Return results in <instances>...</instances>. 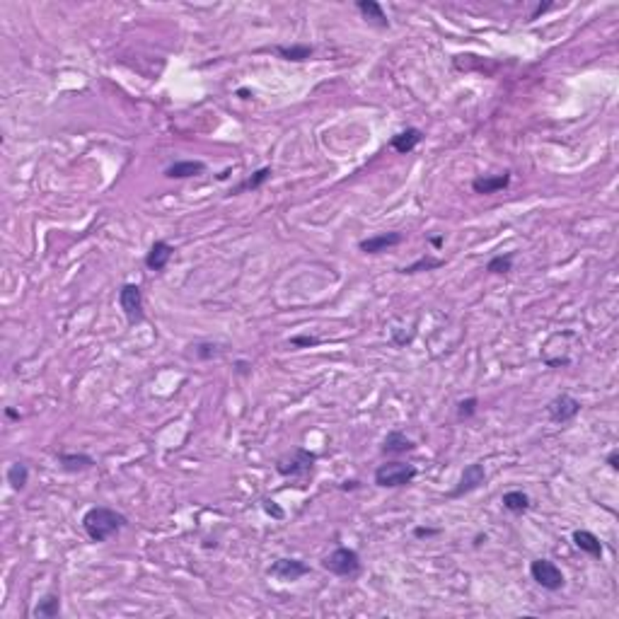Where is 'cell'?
<instances>
[{
  "mask_svg": "<svg viewBox=\"0 0 619 619\" xmlns=\"http://www.w3.org/2000/svg\"><path fill=\"white\" fill-rule=\"evenodd\" d=\"M128 525V518L123 513H119L114 508H107V505H95L90 508L85 515H82V530L92 542H107L114 535L121 533Z\"/></svg>",
  "mask_w": 619,
  "mask_h": 619,
  "instance_id": "1",
  "label": "cell"
},
{
  "mask_svg": "<svg viewBox=\"0 0 619 619\" xmlns=\"http://www.w3.org/2000/svg\"><path fill=\"white\" fill-rule=\"evenodd\" d=\"M583 349V342L576 332L571 329H564V332H556L542 344L540 358L544 360L549 368H566L576 360V353Z\"/></svg>",
  "mask_w": 619,
  "mask_h": 619,
  "instance_id": "2",
  "label": "cell"
},
{
  "mask_svg": "<svg viewBox=\"0 0 619 619\" xmlns=\"http://www.w3.org/2000/svg\"><path fill=\"white\" fill-rule=\"evenodd\" d=\"M322 569L339 576V579H356V576L360 574V569H363V564H360V556L356 549L337 547V549L329 551L322 559Z\"/></svg>",
  "mask_w": 619,
  "mask_h": 619,
  "instance_id": "3",
  "label": "cell"
},
{
  "mask_svg": "<svg viewBox=\"0 0 619 619\" xmlns=\"http://www.w3.org/2000/svg\"><path fill=\"white\" fill-rule=\"evenodd\" d=\"M416 479V467L409 462H385L375 469V484L380 489H399L409 487Z\"/></svg>",
  "mask_w": 619,
  "mask_h": 619,
  "instance_id": "4",
  "label": "cell"
},
{
  "mask_svg": "<svg viewBox=\"0 0 619 619\" xmlns=\"http://www.w3.org/2000/svg\"><path fill=\"white\" fill-rule=\"evenodd\" d=\"M314 462H317V455L314 452L305 450V448H296L288 455L278 457L276 462V472L281 477H291V479H305L310 472H312Z\"/></svg>",
  "mask_w": 619,
  "mask_h": 619,
  "instance_id": "5",
  "label": "cell"
},
{
  "mask_svg": "<svg viewBox=\"0 0 619 619\" xmlns=\"http://www.w3.org/2000/svg\"><path fill=\"white\" fill-rule=\"evenodd\" d=\"M530 576H533V581L537 583L540 588H544V590H549V593L561 590L566 583L561 569L549 559H535L533 564H530Z\"/></svg>",
  "mask_w": 619,
  "mask_h": 619,
  "instance_id": "6",
  "label": "cell"
},
{
  "mask_svg": "<svg viewBox=\"0 0 619 619\" xmlns=\"http://www.w3.org/2000/svg\"><path fill=\"white\" fill-rule=\"evenodd\" d=\"M119 307L126 314L128 324H141L143 322V293L136 283H126L119 291Z\"/></svg>",
  "mask_w": 619,
  "mask_h": 619,
  "instance_id": "7",
  "label": "cell"
},
{
  "mask_svg": "<svg viewBox=\"0 0 619 619\" xmlns=\"http://www.w3.org/2000/svg\"><path fill=\"white\" fill-rule=\"evenodd\" d=\"M581 414V402L571 395H559L547 404V416H549L554 424H569L576 416Z\"/></svg>",
  "mask_w": 619,
  "mask_h": 619,
  "instance_id": "8",
  "label": "cell"
},
{
  "mask_svg": "<svg viewBox=\"0 0 619 619\" xmlns=\"http://www.w3.org/2000/svg\"><path fill=\"white\" fill-rule=\"evenodd\" d=\"M487 482V469H484L482 462H472L464 467L460 482H457V487L452 489V491H448V498H460L464 496V494H472L477 491L482 484Z\"/></svg>",
  "mask_w": 619,
  "mask_h": 619,
  "instance_id": "9",
  "label": "cell"
},
{
  "mask_svg": "<svg viewBox=\"0 0 619 619\" xmlns=\"http://www.w3.org/2000/svg\"><path fill=\"white\" fill-rule=\"evenodd\" d=\"M307 574H310V566L300 559H276L269 566V576H273V579H278L283 583L300 581L303 576H307Z\"/></svg>",
  "mask_w": 619,
  "mask_h": 619,
  "instance_id": "10",
  "label": "cell"
},
{
  "mask_svg": "<svg viewBox=\"0 0 619 619\" xmlns=\"http://www.w3.org/2000/svg\"><path fill=\"white\" fill-rule=\"evenodd\" d=\"M402 240H404L402 232H380V235H373L368 240H360L358 247L365 254H380V252L390 250V247H397Z\"/></svg>",
  "mask_w": 619,
  "mask_h": 619,
  "instance_id": "11",
  "label": "cell"
},
{
  "mask_svg": "<svg viewBox=\"0 0 619 619\" xmlns=\"http://www.w3.org/2000/svg\"><path fill=\"white\" fill-rule=\"evenodd\" d=\"M61 469L68 474H77V472H87V469L95 467V457L87 455V452H59L56 455Z\"/></svg>",
  "mask_w": 619,
  "mask_h": 619,
  "instance_id": "12",
  "label": "cell"
},
{
  "mask_svg": "<svg viewBox=\"0 0 619 619\" xmlns=\"http://www.w3.org/2000/svg\"><path fill=\"white\" fill-rule=\"evenodd\" d=\"M206 172V162L201 160H177V162L167 165L165 169V177L167 179H189V177H199V174Z\"/></svg>",
  "mask_w": 619,
  "mask_h": 619,
  "instance_id": "13",
  "label": "cell"
},
{
  "mask_svg": "<svg viewBox=\"0 0 619 619\" xmlns=\"http://www.w3.org/2000/svg\"><path fill=\"white\" fill-rule=\"evenodd\" d=\"M172 254H174V247L169 245V242H165V240L153 242L151 252H148V254H146V266H148V269H151V271H162L165 266L169 264Z\"/></svg>",
  "mask_w": 619,
  "mask_h": 619,
  "instance_id": "14",
  "label": "cell"
},
{
  "mask_svg": "<svg viewBox=\"0 0 619 619\" xmlns=\"http://www.w3.org/2000/svg\"><path fill=\"white\" fill-rule=\"evenodd\" d=\"M416 443L411 438H406V433L402 431H390L383 443V455H406V452H414Z\"/></svg>",
  "mask_w": 619,
  "mask_h": 619,
  "instance_id": "15",
  "label": "cell"
},
{
  "mask_svg": "<svg viewBox=\"0 0 619 619\" xmlns=\"http://www.w3.org/2000/svg\"><path fill=\"white\" fill-rule=\"evenodd\" d=\"M510 184V172H501V174H484V177H477L472 182L474 194H496L505 189Z\"/></svg>",
  "mask_w": 619,
  "mask_h": 619,
  "instance_id": "16",
  "label": "cell"
},
{
  "mask_svg": "<svg viewBox=\"0 0 619 619\" xmlns=\"http://www.w3.org/2000/svg\"><path fill=\"white\" fill-rule=\"evenodd\" d=\"M356 8H358V13L363 15L365 22L375 24V27H380V29H390V20H387L383 5H380L378 0H358Z\"/></svg>",
  "mask_w": 619,
  "mask_h": 619,
  "instance_id": "17",
  "label": "cell"
},
{
  "mask_svg": "<svg viewBox=\"0 0 619 619\" xmlns=\"http://www.w3.org/2000/svg\"><path fill=\"white\" fill-rule=\"evenodd\" d=\"M421 141H424V131H421V128H406V131L392 136L390 146H392V151H397L399 155H406V153L414 151Z\"/></svg>",
  "mask_w": 619,
  "mask_h": 619,
  "instance_id": "18",
  "label": "cell"
},
{
  "mask_svg": "<svg viewBox=\"0 0 619 619\" xmlns=\"http://www.w3.org/2000/svg\"><path fill=\"white\" fill-rule=\"evenodd\" d=\"M574 544L579 547L583 554L593 556V559H602V544L597 540V535H593L590 530H576Z\"/></svg>",
  "mask_w": 619,
  "mask_h": 619,
  "instance_id": "19",
  "label": "cell"
},
{
  "mask_svg": "<svg viewBox=\"0 0 619 619\" xmlns=\"http://www.w3.org/2000/svg\"><path fill=\"white\" fill-rule=\"evenodd\" d=\"M32 615L37 619H54L61 615V597L56 593H46L44 597L34 605Z\"/></svg>",
  "mask_w": 619,
  "mask_h": 619,
  "instance_id": "20",
  "label": "cell"
},
{
  "mask_svg": "<svg viewBox=\"0 0 619 619\" xmlns=\"http://www.w3.org/2000/svg\"><path fill=\"white\" fill-rule=\"evenodd\" d=\"M501 503H503L505 510H510V513L520 515V513H525V510L530 508V496L525 491H518V489H515V491H505L503 494Z\"/></svg>",
  "mask_w": 619,
  "mask_h": 619,
  "instance_id": "21",
  "label": "cell"
},
{
  "mask_svg": "<svg viewBox=\"0 0 619 619\" xmlns=\"http://www.w3.org/2000/svg\"><path fill=\"white\" fill-rule=\"evenodd\" d=\"M29 482V467L24 462H13L8 467V484L15 491H22Z\"/></svg>",
  "mask_w": 619,
  "mask_h": 619,
  "instance_id": "22",
  "label": "cell"
},
{
  "mask_svg": "<svg viewBox=\"0 0 619 619\" xmlns=\"http://www.w3.org/2000/svg\"><path fill=\"white\" fill-rule=\"evenodd\" d=\"M269 177H271V167H261V169H257V172H254V174H252V177H247V179H245V182H242V184H237V187H235V189H232V194H242V192H250V189H252V192H254V189H259V187H261V184H264V182H266V179H269Z\"/></svg>",
  "mask_w": 619,
  "mask_h": 619,
  "instance_id": "23",
  "label": "cell"
},
{
  "mask_svg": "<svg viewBox=\"0 0 619 619\" xmlns=\"http://www.w3.org/2000/svg\"><path fill=\"white\" fill-rule=\"evenodd\" d=\"M278 56H283L286 61H307L312 56V46L307 44H293V46H278Z\"/></svg>",
  "mask_w": 619,
  "mask_h": 619,
  "instance_id": "24",
  "label": "cell"
},
{
  "mask_svg": "<svg viewBox=\"0 0 619 619\" xmlns=\"http://www.w3.org/2000/svg\"><path fill=\"white\" fill-rule=\"evenodd\" d=\"M510 269H513V252H508V254H496L494 259H489V264H487V271L496 273V276H503V273H508Z\"/></svg>",
  "mask_w": 619,
  "mask_h": 619,
  "instance_id": "25",
  "label": "cell"
},
{
  "mask_svg": "<svg viewBox=\"0 0 619 619\" xmlns=\"http://www.w3.org/2000/svg\"><path fill=\"white\" fill-rule=\"evenodd\" d=\"M445 264L443 259H433V257H421V259H416L414 264L404 266V269H399V273H419V271H433V269H441V266Z\"/></svg>",
  "mask_w": 619,
  "mask_h": 619,
  "instance_id": "26",
  "label": "cell"
},
{
  "mask_svg": "<svg viewBox=\"0 0 619 619\" xmlns=\"http://www.w3.org/2000/svg\"><path fill=\"white\" fill-rule=\"evenodd\" d=\"M192 349H194L196 358H201V360L218 358V356L223 353V346H218V344H213V342H199V344H194Z\"/></svg>",
  "mask_w": 619,
  "mask_h": 619,
  "instance_id": "27",
  "label": "cell"
},
{
  "mask_svg": "<svg viewBox=\"0 0 619 619\" xmlns=\"http://www.w3.org/2000/svg\"><path fill=\"white\" fill-rule=\"evenodd\" d=\"M477 406H479L477 397H467V399L457 402V419H460V421L472 419V416L477 414Z\"/></svg>",
  "mask_w": 619,
  "mask_h": 619,
  "instance_id": "28",
  "label": "cell"
},
{
  "mask_svg": "<svg viewBox=\"0 0 619 619\" xmlns=\"http://www.w3.org/2000/svg\"><path fill=\"white\" fill-rule=\"evenodd\" d=\"M261 505H264V510L271 515V518H276V520H283V510L278 508L276 501H271V498H264V501H261Z\"/></svg>",
  "mask_w": 619,
  "mask_h": 619,
  "instance_id": "29",
  "label": "cell"
},
{
  "mask_svg": "<svg viewBox=\"0 0 619 619\" xmlns=\"http://www.w3.org/2000/svg\"><path fill=\"white\" fill-rule=\"evenodd\" d=\"M291 344H293V346H317L319 339H314V337H293Z\"/></svg>",
  "mask_w": 619,
  "mask_h": 619,
  "instance_id": "30",
  "label": "cell"
},
{
  "mask_svg": "<svg viewBox=\"0 0 619 619\" xmlns=\"http://www.w3.org/2000/svg\"><path fill=\"white\" fill-rule=\"evenodd\" d=\"M252 370V363H247V360H237L235 363V373L237 375H247Z\"/></svg>",
  "mask_w": 619,
  "mask_h": 619,
  "instance_id": "31",
  "label": "cell"
},
{
  "mask_svg": "<svg viewBox=\"0 0 619 619\" xmlns=\"http://www.w3.org/2000/svg\"><path fill=\"white\" fill-rule=\"evenodd\" d=\"M416 537H433V535H438V530H431V528H416L414 530Z\"/></svg>",
  "mask_w": 619,
  "mask_h": 619,
  "instance_id": "32",
  "label": "cell"
},
{
  "mask_svg": "<svg viewBox=\"0 0 619 619\" xmlns=\"http://www.w3.org/2000/svg\"><path fill=\"white\" fill-rule=\"evenodd\" d=\"M607 464H610L612 469H619V450H612L610 455H607Z\"/></svg>",
  "mask_w": 619,
  "mask_h": 619,
  "instance_id": "33",
  "label": "cell"
},
{
  "mask_svg": "<svg viewBox=\"0 0 619 619\" xmlns=\"http://www.w3.org/2000/svg\"><path fill=\"white\" fill-rule=\"evenodd\" d=\"M549 8H551V3L537 5V10H535V13H533V15H530V20H537V17H540V15H542V13H547V10H549Z\"/></svg>",
  "mask_w": 619,
  "mask_h": 619,
  "instance_id": "34",
  "label": "cell"
},
{
  "mask_svg": "<svg viewBox=\"0 0 619 619\" xmlns=\"http://www.w3.org/2000/svg\"><path fill=\"white\" fill-rule=\"evenodd\" d=\"M5 414H8L10 419H20V416H17V411H13V409H5Z\"/></svg>",
  "mask_w": 619,
  "mask_h": 619,
  "instance_id": "35",
  "label": "cell"
},
{
  "mask_svg": "<svg viewBox=\"0 0 619 619\" xmlns=\"http://www.w3.org/2000/svg\"><path fill=\"white\" fill-rule=\"evenodd\" d=\"M240 97H242V100H247V97H250V90H245V87H242V90H240Z\"/></svg>",
  "mask_w": 619,
  "mask_h": 619,
  "instance_id": "36",
  "label": "cell"
}]
</instances>
